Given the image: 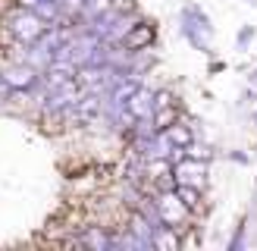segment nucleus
Here are the masks:
<instances>
[{
	"mask_svg": "<svg viewBox=\"0 0 257 251\" xmlns=\"http://www.w3.org/2000/svg\"><path fill=\"white\" fill-rule=\"evenodd\" d=\"M50 22H44L38 13H32V10H25V7H19L13 16L7 19V32H10V38L13 41H19V44H25L29 47L32 41H38V38L44 35V29H47Z\"/></svg>",
	"mask_w": 257,
	"mask_h": 251,
	"instance_id": "f257e3e1",
	"label": "nucleus"
},
{
	"mask_svg": "<svg viewBox=\"0 0 257 251\" xmlns=\"http://www.w3.org/2000/svg\"><path fill=\"white\" fill-rule=\"evenodd\" d=\"M213 32V22L207 19V13L201 7H185L182 10V35L188 38V44H195L201 54H210L207 35Z\"/></svg>",
	"mask_w": 257,
	"mask_h": 251,
	"instance_id": "f03ea898",
	"label": "nucleus"
},
{
	"mask_svg": "<svg viewBox=\"0 0 257 251\" xmlns=\"http://www.w3.org/2000/svg\"><path fill=\"white\" fill-rule=\"evenodd\" d=\"M173 185H191V188H207V160L182 154L173 160Z\"/></svg>",
	"mask_w": 257,
	"mask_h": 251,
	"instance_id": "7ed1b4c3",
	"label": "nucleus"
},
{
	"mask_svg": "<svg viewBox=\"0 0 257 251\" xmlns=\"http://www.w3.org/2000/svg\"><path fill=\"white\" fill-rule=\"evenodd\" d=\"M154 201H157V210H160V220L163 226H170V229H182V226L188 223L191 210L182 204V201L176 198L173 188H160L157 195H154Z\"/></svg>",
	"mask_w": 257,
	"mask_h": 251,
	"instance_id": "20e7f679",
	"label": "nucleus"
},
{
	"mask_svg": "<svg viewBox=\"0 0 257 251\" xmlns=\"http://www.w3.org/2000/svg\"><path fill=\"white\" fill-rule=\"evenodd\" d=\"M0 85L10 88V91H35L38 85V69L29 63H19V66H10L0 72Z\"/></svg>",
	"mask_w": 257,
	"mask_h": 251,
	"instance_id": "39448f33",
	"label": "nucleus"
},
{
	"mask_svg": "<svg viewBox=\"0 0 257 251\" xmlns=\"http://www.w3.org/2000/svg\"><path fill=\"white\" fill-rule=\"evenodd\" d=\"M154 38H157V29H154L151 22H135L132 29L122 35L119 47H125V50H148L154 44Z\"/></svg>",
	"mask_w": 257,
	"mask_h": 251,
	"instance_id": "423d86ee",
	"label": "nucleus"
},
{
	"mask_svg": "<svg viewBox=\"0 0 257 251\" xmlns=\"http://www.w3.org/2000/svg\"><path fill=\"white\" fill-rule=\"evenodd\" d=\"M163 138L166 142H170L173 148H179V151H185L191 142H195V129H191L188 122H182V119H173L170 126H163Z\"/></svg>",
	"mask_w": 257,
	"mask_h": 251,
	"instance_id": "0eeeda50",
	"label": "nucleus"
},
{
	"mask_svg": "<svg viewBox=\"0 0 257 251\" xmlns=\"http://www.w3.org/2000/svg\"><path fill=\"white\" fill-rule=\"evenodd\" d=\"M79 245H85V248H97V251H107V248H113V232H107L104 226H94V229H88V232L79 238Z\"/></svg>",
	"mask_w": 257,
	"mask_h": 251,
	"instance_id": "6e6552de",
	"label": "nucleus"
},
{
	"mask_svg": "<svg viewBox=\"0 0 257 251\" xmlns=\"http://www.w3.org/2000/svg\"><path fill=\"white\" fill-rule=\"evenodd\" d=\"M173 192H176V198L182 201L188 210H198L201 201H204V192H201V188H191V185H173Z\"/></svg>",
	"mask_w": 257,
	"mask_h": 251,
	"instance_id": "1a4fd4ad",
	"label": "nucleus"
},
{
	"mask_svg": "<svg viewBox=\"0 0 257 251\" xmlns=\"http://www.w3.org/2000/svg\"><path fill=\"white\" fill-rule=\"evenodd\" d=\"M116 0H85V10H82V16H79V22H88V19H94V16H100L104 10H110Z\"/></svg>",
	"mask_w": 257,
	"mask_h": 251,
	"instance_id": "9d476101",
	"label": "nucleus"
},
{
	"mask_svg": "<svg viewBox=\"0 0 257 251\" xmlns=\"http://www.w3.org/2000/svg\"><path fill=\"white\" fill-rule=\"evenodd\" d=\"M245 232H248V220H238L232 238H229V251H241V248H245Z\"/></svg>",
	"mask_w": 257,
	"mask_h": 251,
	"instance_id": "9b49d317",
	"label": "nucleus"
},
{
	"mask_svg": "<svg viewBox=\"0 0 257 251\" xmlns=\"http://www.w3.org/2000/svg\"><path fill=\"white\" fill-rule=\"evenodd\" d=\"M251 38H254V29H251V25H245V29L238 32V38H235V44H238V47H248V44H251Z\"/></svg>",
	"mask_w": 257,
	"mask_h": 251,
	"instance_id": "f8f14e48",
	"label": "nucleus"
},
{
	"mask_svg": "<svg viewBox=\"0 0 257 251\" xmlns=\"http://www.w3.org/2000/svg\"><path fill=\"white\" fill-rule=\"evenodd\" d=\"M32 4H38V0H19V7H32ZM60 4V0H57Z\"/></svg>",
	"mask_w": 257,
	"mask_h": 251,
	"instance_id": "ddd939ff",
	"label": "nucleus"
},
{
	"mask_svg": "<svg viewBox=\"0 0 257 251\" xmlns=\"http://www.w3.org/2000/svg\"><path fill=\"white\" fill-rule=\"evenodd\" d=\"M251 88L257 91V69H254V75H251Z\"/></svg>",
	"mask_w": 257,
	"mask_h": 251,
	"instance_id": "4468645a",
	"label": "nucleus"
},
{
	"mask_svg": "<svg viewBox=\"0 0 257 251\" xmlns=\"http://www.w3.org/2000/svg\"><path fill=\"white\" fill-rule=\"evenodd\" d=\"M254 122H257V113H254Z\"/></svg>",
	"mask_w": 257,
	"mask_h": 251,
	"instance_id": "2eb2a0df",
	"label": "nucleus"
}]
</instances>
